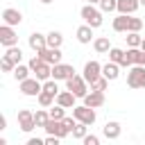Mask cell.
Masks as SVG:
<instances>
[{
    "label": "cell",
    "mask_w": 145,
    "mask_h": 145,
    "mask_svg": "<svg viewBox=\"0 0 145 145\" xmlns=\"http://www.w3.org/2000/svg\"><path fill=\"white\" fill-rule=\"evenodd\" d=\"M113 29L116 32H140L143 29V20L134 18V14H118L113 18Z\"/></svg>",
    "instance_id": "obj_1"
},
{
    "label": "cell",
    "mask_w": 145,
    "mask_h": 145,
    "mask_svg": "<svg viewBox=\"0 0 145 145\" xmlns=\"http://www.w3.org/2000/svg\"><path fill=\"white\" fill-rule=\"evenodd\" d=\"M27 66L32 68V72H34V77H39L41 82H48V79L52 77V63H48V61H43V59H41L39 54H36V57H32Z\"/></svg>",
    "instance_id": "obj_2"
},
{
    "label": "cell",
    "mask_w": 145,
    "mask_h": 145,
    "mask_svg": "<svg viewBox=\"0 0 145 145\" xmlns=\"http://www.w3.org/2000/svg\"><path fill=\"white\" fill-rule=\"evenodd\" d=\"M79 16H82V18H84V23H86V25H91L93 29H95V27H100V25H102V20H104V18H102V9H95L93 5H84V7H82V11H79Z\"/></svg>",
    "instance_id": "obj_3"
},
{
    "label": "cell",
    "mask_w": 145,
    "mask_h": 145,
    "mask_svg": "<svg viewBox=\"0 0 145 145\" xmlns=\"http://www.w3.org/2000/svg\"><path fill=\"white\" fill-rule=\"evenodd\" d=\"M129 88H145V66H131L127 72Z\"/></svg>",
    "instance_id": "obj_4"
},
{
    "label": "cell",
    "mask_w": 145,
    "mask_h": 145,
    "mask_svg": "<svg viewBox=\"0 0 145 145\" xmlns=\"http://www.w3.org/2000/svg\"><path fill=\"white\" fill-rule=\"evenodd\" d=\"M66 88L72 91L77 97H86V93H88V82L84 79V75H82V77H79V75H72L70 79H66Z\"/></svg>",
    "instance_id": "obj_5"
},
{
    "label": "cell",
    "mask_w": 145,
    "mask_h": 145,
    "mask_svg": "<svg viewBox=\"0 0 145 145\" xmlns=\"http://www.w3.org/2000/svg\"><path fill=\"white\" fill-rule=\"evenodd\" d=\"M18 84H20V93L27 95V97H36V95L43 91V84H41L39 77H27V79H23V82H18Z\"/></svg>",
    "instance_id": "obj_6"
},
{
    "label": "cell",
    "mask_w": 145,
    "mask_h": 145,
    "mask_svg": "<svg viewBox=\"0 0 145 145\" xmlns=\"http://www.w3.org/2000/svg\"><path fill=\"white\" fill-rule=\"evenodd\" d=\"M72 116L77 118V122H84V125H93L95 122V109L93 106H86V104H82V106H72Z\"/></svg>",
    "instance_id": "obj_7"
},
{
    "label": "cell",
    "mask_w": 145,
    "mask_h": 145,
    "mask_svg": "<svg viewBox=\"0 0 145 145\" xmlns=\"http://www.w3.org/2000/svg\"><path fill=\"white\" fill-rule=\"evenodd\" d=\"M0 45H5V48L18 45V34L14 32L11 25H5L2 23V27H0Z\"/></svg>",
    "instance_id": "obj_8"
},
{
    "label": "cell",
    "mask_w": 145,
    "mask_h": 145,
    "mask_svg": "<svg viewBox=\"0 0 145 145\" xmlns=\"http://www.w3.org/2000/svg\"><path fill=\"white\" fill-rule=\"evenodd\" d=\"M72 75H75V68L70 63H54L52 66V79H57V82H66Z\"/></svg>",
    "instance_id": "obj_9"
},
{
    "label": "cell",
    "mask_w": 145,
    "mask_h": 145,
    "mask_svg": "<svg viewBox=\"0 0 145 145\" xmlns=\"http://www.w3.org/2000/svg\"><path fill=\"white\" fill-rule=\"evenodd\" d=\"M43 129H45L48 134H52V136H59V138H66V136L70 134V129L63 125V120H54V118H50Z\"/></svg>",
    "instance_id": "obj_10"
},
{
    "label": "cell",
    "mask_w": 145,
    "mask_h": 145,
    "mask_svg": "<svg viewBox=\"0 0 145 145\" xmlns=\"http://www.w3.org/2000/svg\"><path fill=\"white\" fill-rule=\"evenodd\" d=\"M18 127H20V131H32L34 127H36V120H34V113L29 111V109H23V111H18Z\"/></svg>",
    "instance_id": "obj_11"
},
{
    "label": "cell",
    "mask_w": 145,
    "mask_h": 145,
    "mask_svg": "<svg viewBox=\"0 0 145 145\" xmlns=\"http://www.w3.org/2000/svg\"><path fill=\"white\" fill-rule=\"evenodd\" d=\"M2 23H5V25L16 27V25H20V23H23V14H20L18 9H14V7H7V9L2 11Z\"/></svg>",
    "instance_id": "obj_12"
},
{
    "label": "cell",
    "mask_w": 145,
    "mask_h": 145,
    "mask_svg": "<svg viewBox=\"0 0 145 145\" xmlns=\"http://www.w3.org/2000/svg\"><path fill=\"white\" fill-rule=\"evenodd\" d=\"M36 54H39L43 61L52 63V66H54V63H61V50H59V48H50V45H48V48H43V50L36 52Z\"/></svg>",
    "instance_id": "obj_13"
},
{
    "label": "cell",
    "mask_w": 145,
    "mask_h": 145,
    "mask_svg": "<svg viewBox=\"0 0 145 145\" xmlns=\"http://www.w3.org/2000/svg\"><path fill=\"white\" fill-rule=\"evenodd\" d=\"M100 75H102V66H100L97 61H88V63L84 66V79H86L88 84H91L93 79H97Z\"/></svg>",
    "instance_id": "obj_14"
},
{
    "label": "cell",
    "mask_w": 145,
    "mask_h": 145,
    "mask_svg": "<svg viewBox=\"0 0 145 145\" xmlns=\"http://www.w3.org/2000/svg\"><path fill=\"white\" fill-rule=\"evenodd\" d=\"M29 48H32L34 52H41L43 48H48V39H45V34L32 32V34H29Z\"/></svg>",
    "instance_id": "obj_15"
},
{
    "label": "cell",
    "mask_w": 145,
    "mask_h": 145,
    "mask_svg": "<svg viewBox=\"0 0 145 145\" xmlns=\"http://www.w3.org/2000/svg\"><path fill=\"white\" fill-rule=\"evenodd\" d=\"M84 104H86V106H93V109L102 106V104H104V93H102V91H91V93H86Z\"/></svg>",
    "instance_id": "obj_16"
},
{
    "label": "cell",
    "mask_w": 145,
    "mask_h": 145,
    "mask_svg": "<svg viewBox=\"0 0 145 145\" xmlns=\"http://www.w3.org/2000/svg\"><path fill=\"white\" fill-rule=\"evenodd\" d=\"M102 75H104L109 82L118 79V77H120V63H116V61H109V63H104V66H102Z\"/></svg>",
    "instance_id": "obj_17"
},
{
    "label": "cell",
    "mask_w": 145,
    "mask_h": 145,
    "mask_svg": "<svg viewBox=\"0 0 145 145\" xmlns=\"http://www.w3.org/2000/svg\"><path fill=\"white\" fill-rule=\"evenodd\" d=\"M75 100H77V95H75L72 91H68V88L57 95V104H61V106H66V109H72V106H75Z\"/></svg>",
    "instance_id": "obj_18"
},
{
    "label": "cell",
    "mask_w": 145,
    "mask_h": 145,
    "mask_svg": "<svg viewBox=\"0 0 145 145\" xmlns=\"http://www.w3.org/2000/svg\"><path fill=\"white\" fill-rule=\"evenodd\" d=\"M140 0H118V14H136Z\"/></svg>",
    "instance_id": "obj_19"
},
{
    "label": "cell",
    "mask_w": 145,
    "mask_h": 145,
    "mask_svg": "<svg viewBox=\"0 0 145 145\" xmlns=\"http://www.w3.org/2000/svg\"><path fill=\"white\" fill-rule=\"evenodd\" d=\"M120 131H122V127H120V122H116V120H111V122L104 125V136H106L109 140L120 138Z\"/></svg>",
    "instance_id": "obj_20"
},
{
    "label": "cell",
    "mask_w": 145,
    "mask_h": 145,
    "mask_svg": "<svg viewBox=\"0 0 145 145\" xmlns=\"http://www.w3.org/2000/svg\"><path fill=\"white\" fill-rule=\"evenodd\" d=\"M77 41H79V43H84V45H86V43H91V41H93V27H91V25H86V23H84L82 27H77Z\"/></svg>",
    "instance_id": "obj_21"
},
{
    "label": "cell",
    "mask_w": 145,
    "mask_h": 145,
    "mask_svg": "<svg viewBox=\"0 0 145 145\" xmlns=\"http://www.w3.org/2000/svg\"><path fill=\"white\" fill-rule=\"evenodd\" d=\"M93 48H95V52H100V54H104V52H109L113 45L109 43V36H97L95 41H93Z\"/></svg>",
    "instance_id": "obj_22"
},
{
    "label": "cell",
    "mask_w": 145,
    "mask_h": 145,
    "mask_svg": "<svg viewBox=\"0 0 145 145\" xmlns=\"http://www.w3.org/2000/svg\"><path fill=\"white\" fill-rule=\"evenodd\" d=\"M5 57H7V59H11V61L18 66V63H20V59H23V50H20L18 45H11V48H7Z\"/></svg>",
    "instance_id": "obj_23"
},
{
    "label": "cell",
    "mask_w": 145,
    "mask_h": 145,
    "mask_svg": "<svg viewBox=\"0 0 145 145\" xmlns=\"http://www.w3.org/2000/svg\"><path fill=\"white\" fill-rule=\"evenodd\" d=\"M29 72H32V68H29V66L18 63V66L14 68V79H16V82H23V79H27V77H29Z\"/></svg>",
    "instance_id": "obj_24"
},
{
    "label": "cell",
    "mask_w": 145,
    "mask_h": 145,
    "mask_svg": "<svg viewBox=\"0 0 145 145\" xmlns=\"http://www.w3.org/2000/svg\"><path fill=\"white\" fill-rule=\"evenodd\" d=\"M45 39H48V45L50 48H61V43H63V36H61V32H50V34H45Z\"/></svg>",
    "instance_id": "obj_25"
},
{
    "label": "cell",
    "mask_w": 145,
    "mask_h": 145,
    "mask_svg": "<svg viewBox=\"0 0 145 145\" xmlns=\"http://www.w3.org/2000/svg\"><path fill=\"white\" fill-rule=\"evenodd\" d=\"M36 97H39V104H41V106H45V109H48V106H52V104H54V100H57V95H52V93H48V91H41Z\"/></svg>",
    "instance_id": "obj_26"
},
{
    "label": "cell",
    "mask_w": 145,
    "mask_h": 145,
    "mask_svg": "<svg viewBox=\"0 0 145 145\" xmlns=\"http://www.w3.org/2000/svg\"><path fill=\"white\" fill-rule=\"evenodd\" d=\"M127 45L129 48H140V41H143V36L138 34V32H127Z\"/></svg>",
    "instance_id": "obj_27"
},
{
    "label": "cell",
    "mask_w": 145,
    "mask_h": 145,
    "mask_svg": "<svg viewBox=\"0 0 145 145\" xmlns=\"http://www.w3.org/2000/svg\"><path fill=\"white\" fill-rule=\"evenodd\" d=\"M109 61H116V63L122 66V61H125V50H120V48H111V50H109Z\"/></svg>",
    "instance_id": "obj_28"
},
{
    "label": "cell",
    "mask_w": 145,
    "mask_h": 145,
    "mask_svg": "<svg viewBox=\"0 0 145 145\" xmlns=\"http://www.w3.org/2000/svg\"><path fill=\"white\" fill-rule=\"evenodd\" d=\"M106 84H109V79H106L104 75H100L97 79L91 82V91H102V93H104V91H106Z\"/></svg>",
    "instance_id": "obj_29"
},
{
    "label": "cell",
    "mask_w": 145,
    "mask_h": 145,
    "mask_svg": "<svg viewBox=\"0 0 145 145\" xmlns=\"http://www.w3.org/2000/svg\"><path fill=\"white\" fill-rule=\"evenodd\" d=\"M34 120H36V127H45V125H48V120H50V111L39 109V111L34 113Z\"/></svg>",
    "instance_id": "obj_30"
},
{
    "label": "cell",
    "mask_w": 145,
    "mask_h": 145,
    "mask_svg": "<svg viewBox=\"0 0 145 145\" xmlns=\"http://www.w3.org/2000/svg\"><path fill=\"white\" fill-rule=\"evenodd\" d=\"M86 129H88V125H84V122H77V125H75V129H72V138H77V140H84V136H86Z\"/></svg>",
    "instance_id": "obj_31"
},
{
    "label": "cell",
    "mask_w": 145,
    "mask_h": 145,
    "mask_svg": "<svg viewBox=\"0 0 145 145\" xmlns=\"http://www.w3.org/2000/svg\"><path fill=\"white\" fill-rule=\"evenodd\" d=\"M100 9H102L104 14H109V11H118V0H100Z\"/></svg>",
    "instance_id": "obj_32"
},
{
    "label": "cell",
    "mask_w": 145,
    "mask_h": 145,
    "mask_svg": "<svg viewBox=\"0 0 145 145\" xmlns=\"http://www.w3.org/2000/svg\"><path fill=\"white\" fill-rule=\"evenodd\" d=\"M43 91H48V93H52V95H59V86H57V79H48V82H43Z\"/></svg>",
    "instance_id": "obj_33"
},
{
    "label": "cell",
    "mask_w": 145,
    "mask_h": 145,
    "mask_svg": "<svg viewBox=\"0 0 145 145\" xmlns=\"http://www.w3.org/2000/svg\"><path fill=\"white\" fill-rule=\"evenodd\" d=\"M0 68H2V72H14V68H16V63H14L11 59H7V57H2V59H0Z\"/></svg>",
    "instance_id": "obj_34"
},
{
    "label": "cell",
    "mask_w": 145,
    "mask_h": 145,
    "mask_svg": "<svg viewBox=\"0 0 145 145\" xmlns=\"http://www.w3.org/2000/svg\"><path fill=\"white\" fill-rule=\"evenodd\" d=\"M63 109H66V106H61V104L52 106V109H50V118H54V120H63V118H66V116H63Z\"/></svg>",
    "instance_id": "obj_35"
},
{
    "label": "cell",
    "mask_w": 145,
    "mask_h": 145,
    "mask_svg": "<svg viewBox=\"0 0 145 145\" xmlns=\"http://www.w3.org/2000/svg\"><path fill=\"white\" fill-rule=\"evenodd\" d=\"M84 145H100V138L93 136V134H86L84 136Z\"/></svg>",
    "instance_id": "obj_36"
},
{
    "label": "cell",
    "mask_w": 145,
    "mask_h": 145,
    "mask_svg": "<svg viewBox=\"0 0 145 145\" xmlns=\"http://www.w3.org/2000/svg\"><path fill=\"white\" fill-rule=\"evenodd\" d=\"M59 136H52V134H48V138H45V145H59Z\"/></svg>",
    "instance_id": "obj_37"
},
{
    "label": "cell",
    "mask_w": 145,
    "mask_h": 145,
    "mask_svg": "<svg viewBox=\"0 0 145 145\" xmlns=\"http://www.w3.org/2000/svg\"><path fill=\"white\" fill-rule=\"evenodd\" d=\"M43 143H45L43 138H29L27 140V145H43Z\"/></svg>",
    "instance_id": "obj_38"
},
{
    "label": "cell",
    "mask_w": 145,
    "mask_h": 145,
    "mask_svg": "<svg viewBox=\"0 0 145 145\" xmlns=\"http://www.w3.org/2000/svg\"><path fill=\"white\" fill-rule=\"evenodd\" d=\"M5 127H7V118H5V116H0V131H2Z\"/></svg>",
    "instance_id": "obj_39"
},
{
    "label": "cell",
    "mask_w": 145,
    "mask_h": 145,
    "mask_svg": "<svg viewBox=\"0 0 145 145\" xmlns=\"http://www.w3.org/2000/svg\"><path fill=\"white\" fill-rule=\"evenodd\" d=\"M88 5H100V0H86Z\"/></svg>",
    "instance_id": "obj_40"
},
{
    "label": "cell",
    "mask_w": 145,
    "mask_h": 145,
    "mask_svg": "<svg viewBox=\"0 0 145 145\" xmlns=\"http://www.w3.org/2000/svg\"><path fill=\"white\" fill-rule=\"evenodd\" d=\"M140 50H145V39H143V41H140Z\"/></svg>",
    "instance_id": "obj_41"
},
{
    "label": "cell",
    "mask_w": 145,
    "mask_h": 145,
    "mask_svg": "<svg viewBox=\"0 0 145 145\" xmlns=\"http://www.w3.org/2000/svg\"><path fill=\"white\" fill-rule=\"evenodd\" d=\"M41 2H43V5H50V2H52V0H41Z\"/></svg>",
    "instance_id": "obj_42"
},
{
    "label": "cell",
    "mask_w": 145,
    "mask_h": 145,
    "mask_svg": "<svg viewBox=\"0 0 145 145\" xmlns=\"http://www.w3.org/2000/svg\"><path fill=\"white\" fill-rule=\"evenodd\" d=\"M140 5H143V7H145V0H140Z\"/></svg>",
    "instance_id": "obj_43"
},
{
    "label": "cell",
    "mask_w": 145,
    "mask_h": 145,
    "mask_svg": "<svg viewBox=\"0 0 145 145\" xmlns=\"http://www.w3.org/2000/svg\"><path fill=\"white\" fill-rule=\"evenodd\" d=\"M143 52H145V50H143Z\"/></svg>",
    "instance_id": "obj_44"
}]
</instances>
